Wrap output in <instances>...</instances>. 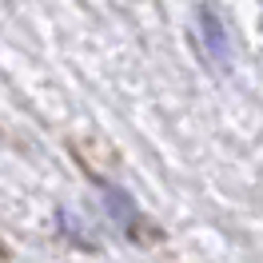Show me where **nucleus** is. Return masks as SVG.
<instances>
[{"mask_svg":"<svg viewBox=\"0 0 263 263\" xmlns=\"http://www.w3.org/2000/svg\"><path fill=\"white\" fill-rule=\"evenodd\" d=\"M203 28H208V40H212L208 48L219 56V64H228V48H223V28H215V16H212V12H203Z\"/></svg>","mask_w":263,"mask_h":263,"instance_id":"obj_1","label":"nucleus"}]
</instances>
